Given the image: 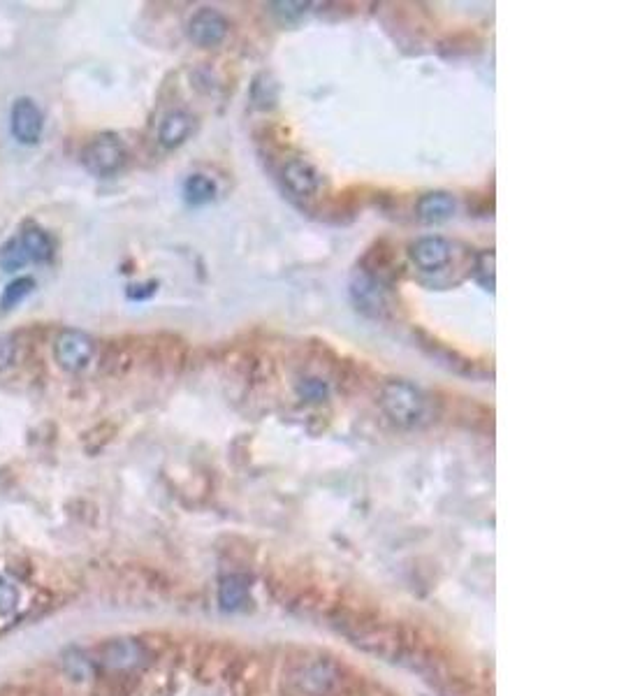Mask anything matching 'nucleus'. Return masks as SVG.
Listing matches in <instances>:
<instances>
[{
	"mask_svg": "<svg viewBox=\"0 0 619 696\" xmlns=\"http://www.w3.org/2000/svg\"><path fill=\"white\" fill-rule=\"evenodd\" d=\"M297 395L302 397L304 402H325L330 397V386L323 379H316V376H307L297 383Z\"/></svg>",
	"mask_w": 619,
	"mask_h": 696,
	"instance_id": "f3484780",
	"label": "nucleus"
},
{
	"mask_svg": "<svg viewBox=\"0 0 619 696\" xmlns=\"http://www.w3.org/2000/svg\"><path fill=\"white\" fill-rule=\"evenodd\" d=\"M17 358V344L10 335H0V372L10 369Z\"/></svg>",
	"mask_w": 619,
	"mask_h": 696,
	"instance_id": "6ab92c4d",
	"label": "nucleus"
},
{
	"mask_svg": "<svg viewBox=\"0 0 619 696\" xmlns=\"http://www.w3.org/2000/svg\"><path fill=\"white\" fill-rule=\"evenodd\" d=\"M10 128L12 135L17 137L21 144H38L45 130V116L38 103L31 98H19L14 100L12 112H10Z\"/></svg>",
	"mask_w": 619,
	"mask_h": 696,
	"instance_id": "0eeeda50",
	"label": "nucleus"
},
{
	"mask_svg": "<svg viewBox=\"0 0 619 696\" xmlns=\"http://www.w3.org/2000/svg\"><path fill=\"white\" fill-rule=\"evenodd\" d=\"M184 193L191 205H207V202L214 200L216 184L214 179L207 177V174H191L184 184Z\"/></svg>",
	"mask_w": 619,
	"mask_h": 696,
	"instance_id": "ddd939ff",
	"label": "nucleus"
},
{
	"mask_svg": "<svg viewBox=\"0 0 619 696\" xmlns=\"http://www.w3.org/2000/svg\"><path fill=\"white\" fill-rule=\"evenodd\" d=\"M21 604V590L14 583V578L5 571H0V620L12 618L19 611Z\"/></svg>",
	"mask_w": 619,
	"mask_h": 696,
	"instance_id": "4468645a",
	"label": "nucleus"
},
{
	"mask_svg": "<svg viewBox=\"0 0 619 696\" xmlns=\"http://www.w3.org/2000/svg\"><path fill=\"white\" fill-rule=\"evenodd\" d=\"M473 274H476L478 284L494 290V253L492 251H483L476 260V267H473Z\"/></svg>",
	"mask_w": 619,
	"mask_h": 696,
	"instance_id": "a211bd4d",
	"label": "nucleus"
},
{
	"mask_svg": "<svg viewBox=\"0 0 619 696\" xmlns=\"http://www.w3.org/2000/svg\"><path fill=\"white\" fill-rule=\"evenodd\" d=\"M281 181L290 198L295 200H313L318 198L323 191L325 179L316 165H311L304 158H290V161L281 168Z\"/></svg>",
	"mask_w": 619,
	"mask_h": 696,
	"instance_id": "20e7f679",
	"label": "nucleus"
},
{
	"mask_svg": "<svg viewBox=\"0 0 619 696\" xmlns=\"http://www.w3.org/2000/svg\"><path fill=\"white\" fill-rule=\"evenodd\" d=\"M128 161L126 144L112 133H103L82 149V165L93 177H112Z\"/></svg>",
	"mask_w": 619,
	"mask_h": 696,
	"instance_id": "f03ea898",
	"label": "nucleus"
},
{
	"mask_svg": "<svg viewBox=\"0 0 619 696\" xmlns=\"http://www.w3.org/2000/svg\"><path fill=\"white\" fill-rule=\"evenodd\" d=\"M33 290H35V279H31V277L14 279L12 284H7V288L3 290V295H0V307H3L5 311L14 309L17 304L24 302L26 297L33 293Z\"/></svg>",
	"mask_w": 619,
	"mask_h": 696,
	"instance_id": "2eb2a0df",
	"label": "nucleus"
},
{
	"mask_svg": "<svg viewBox=\"0 0 619 696\" xmlns=\"http://www.w3.org/2000/svg\"><path fill=\"white\" fill-rule=\"evenodd\" d=\"M191 133H193L191 114L170 112L163 121H160L158 142L163 144L165 149H174V147H179V144H184Z\"/></svg>",
	"mask_w": 619,
	"mask_h": 696,
	"instance_id": "9b49d317",
	"label": "nucleus"
},
{
	"mask_svg": "<svg viewBox=\"0 0 619 696\" xmlns=\"http://www.w3.org/2000/svg\"><path fill=\"white\" fill-rule=\"evenodd\" d=\"M54 358L65 372L79 374L96 358V342L82 330H63L54 342Z\"/></svg>",
	"mask_w": 619,
	"mask_h": 696,
	"instance_id": "7ed1b4c3",
	"label": "nucleus"
},
{
	"mask_svg": "<svg viewBox=\"0 0 619 696\" xmlns=\"http://www.w3.org/2000/svg\"><path fill=\"white\" fill-rule=\"evenodd\" d=\"M378 404L390 423H395L402 430H415L429 420V402L425 393L411 381L390 379L383 383Z\"/></svg>",
	"mask_w": 619,
	"mask_h": 696,
	"instance_id": "f257e3e1",
	"label": "nucleus"
},
{
	"mask_svg": "<svg viewBox=\"0 0 619 696\" xmlns=\"http://www.w3.org/2000/svg\"><path fill=\"white\" fill-rule=\"evenodd\" d=\"M455 212H457L455 195H450L446 191L425 193L418 200V205H415V214H418V219L422 223H429V226L453 219Z\"/></svg>",
	"mask_w": 619,
	"mask_h": 696,
	"instance_id": "1a4fd4ad",
	"label": "nucleus"
},
{
	"mask_svg": "<svg viewBox=\"0 0 619 696\" xmlns=\"http://www.w3.org/2000/svg\"><path fill=\"white\" fill-rule=\"evenodd\" d=\"M103 662L107 669L114 671L135 669V666L144 662V648L137 641H133V638H116V641L105 645Z\"/></svg>",
	"mask_w": 619,
	"mask_h": 696,
	"instance_id": "9d476101",
	"label": "nucleus"
},
{
	"mask_svg": "<svg viewBox=\"0 0 619 696\" xmlns=\"http://www.w3.org/2000/svg\"><path fill=\"white\" fill-rule=\"evenodd\" d=\"M19 242L24 246V251L28 253V260L31 263H49L54 258V239L49 237V232H45L38 226L26 228L19 235Z\"/></svg>",
	"mask_w": 619,
	"mask_h": 696,
	"instance_id": "f8f14e48",
	"label": "nucleus"
},
{
	"mask_svg": "<svg viewBox=\"0 0 619 696\" xmlns=\"http://www.w3.org/2000/svg\"><path fill=\"white\" fill-rule=\"evenodd\" d=\"M409 256L420 272L436 274L441 272L443 267H448L450 258H453V242H448L446 237L439 235L420 237L418 242L411 244Z\"/></svg>",
	"mask_w": 619,
	"mask_h": 696,
	"instance_id": "423d86ee",
	"label": "nucleus"
},
{
	"mask_svg": "<svg viewBox=\"0 0 619 696\" xmlns=\"http://www.w3.org/2000/svg\"><path fill=\"white\" fill-rule=\"evenodd\" d=\"M269 7H272V12L279 14L281 19H297L309 10V3H272Z\"/></svg>",
	"mask_w": 619,
	"mask_h": 696,
	"instance_id": "aec40b11",
	"label": "nucleus"
},
{
	"mask_svg": "<svg viewBox=\"0 0 619 696\" xmlns=\"http://www.w3.org/2000/svg\"><path fill=\"white\" fill-rule=\"evenodd\" d=\"M28 263H31V260H28V253L24 251V246H21L19 237L10 239V242L0 249V267H3L5 272H19L24 270Z\"/></svg>",
	"mask_w": 619,
	"mask_h": 696,
	"instance_id": "dca6fc26",
	"label": "nucleus"
},
{
	"mask_svg": "<svg viewBox=\"0 0 619 696\" xmlns=\"http://www.w3.org/2000/svg\"><path fill=\"white\" fill-rule=\"evenodd\" d=\"M351 293L358 309H362L364 314L381 316L383 311L388 309V288L383 286L381 279H376L374 274H369L367 270L355 274Z\"/></svg>",
	"mask_w": 619,
	"mask_h": 696,
	"instance_id": "6e6552de",
	"label": "nucleus"
},
{
	"mask_svg": "<svg viewBox=\"0 0 619 696\" xmlns=\"http://www.w3.org/2000/svg\"><path fill=\"white\" fill-rule=\"evenodd\" d=\"M230 24L214 7H202L188 21V38L202 49H214L228 38Z\"/></svg>",
	"mask_w": 619,
	"mask_h": 696,
	"instance_id": "39448f33",
	"label": "nucleus"
}]
</instances>
